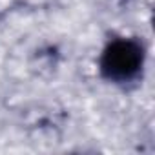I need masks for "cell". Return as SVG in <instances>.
<instances>
[{
	"label": "cell",
	"instance_id": "6da1fadb",
	"mask_svg": "<svg viewBox=\"0 0 155 155\" xmlns=\"http://www.w3.org/2000/svg\"><path fill=\"white\" fill-rule=\"evenodd\" d=\"M148 51L137 37H113L106 42L99 57L101 77L119 88H128L142 81Z\"/></svg>",
	"mask_w": 155,
	"mask_h": 155
}]
</instances>
